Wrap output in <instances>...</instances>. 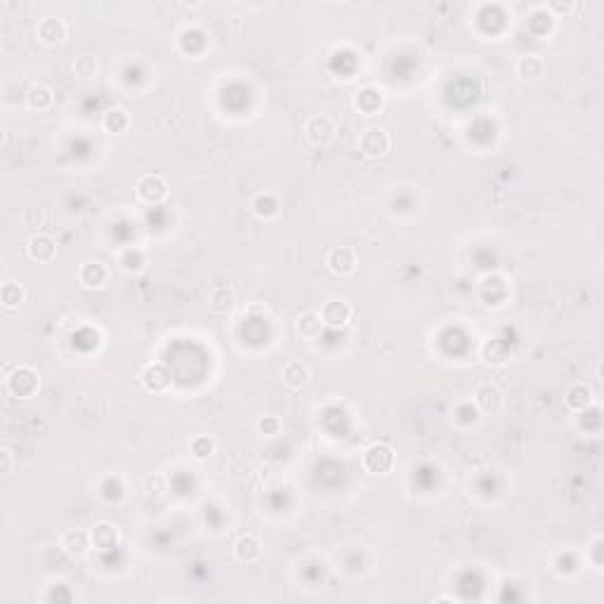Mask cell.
<instances>
[{
  "mask_svg": "<svg viewBox=\"0 0 604 604\" xmlns=\"http://www.w3.org/2000/svg\"><path fill=\"white\" fill-rule=\"evenodd\" d=\"M394 465V451L387 441H376L366 448L364 453V468L368 473H376V475H385L390 473Z\"/></svg>",
  "mask_w": 604,
  "mask_h": 604,
  "instance_id": "1",
  "label": "cell"
},
{
  "mask_svg": "<svg viewBox=\"0 0 604 604\" xmlns=\"http://www.w3.org/2000/svg\"><path fill=\"white\" fill-rule=\"evenodd\" d=\"M8 385L15 396H19V399H31V396L38 392L40 381H38V373L33 371L31 366H19L12 376H10Z\"/></svg>",
  "mask_w": 604,
  "mask_h": 604,
  "instance_id": "2",
  "label": "cell"
},
{
  "mask_svg": "<svg viewBox=\"0 0 604 604\" xmlns=\"http://www.w3.org/2000/svg\"><path fill=\"white\" fill-rule=\"evenodd\" d=\"M359 149L368 158H381L390 152V135L381 128L366 130L359 140Z\"/></svg>",
  "mask_w": 604,
  "mask_h": 604,
  "instance_id": "3",
  "label": "cell"
},
{
  "mask_svg": "<svg viewBox=\"0 0 604 604\" xmlns=\"http://www.w3.org/2000/svg\"><path fill=\"white\" fill-rule=\"evenodd\" d=\"M326 267L338 276H347L356 269V253L347 246H338L326 257Z\"/></svg>",
  "mask_w": 604,
  "mask_h": 604,
  "instance_id": "4",
  "label": "cell"
},
{
  "mask_svg": "<svg viewBox=\"0 0 604 604\" xmlns=\"http://www.w3.org/2000/svg\"><path fill=\"white\" fill-rule=\"evenodd\" d=\"M168 194V184L161 175H145L137 182V196L145 203H161Z\"/></svg>",
  "mask_w": 604,
  "mask_h": 604,
  "instance_id": "5",
  "label": "cell"
},
{
  "mask_svg": "<svg viewBox=\"0 0 604 604\" xmlns=\"http://www.w3.org/2000/svg\"><path fill=\"white\" fill-rule=\"evenodd\" d=\"M319 314L326 326H331V329H342V326H347L349 319H352V307L345 300H331L324 304V309H321Z\"/></svg>",
  "mask_w": 604,
  "mask_h": 604,
  "instance_id": "6",
  "label": "cell"
},
{
  "mask_svg": "<svg viewBox=\"0 0 604 604\" xmlns=\"http://www.w3.org/2000/svg\"><path fill=\"white\" fill-rule=\"evenodd\" d=\"M307 137L314 142V145H329V142L336 137V123L329 116H314L307 120Z\"/></svg>",
  "mask_w": 604,
  "mask_h": 604,
  "instance_id": "7",
  "label": "cell"
},
{
  "mask_svg": "<svg viewBox=\"0 0 604 604\" xmlns=\"http://www.w3.org/2000/svg\"><path fill=\"white\" fill-rule=\"evenodd\" d=\"M142 385L149 392H165L170 387V371L163 364H149L142 371Z\"/></svg>",
  "mask_w": 604,
  "mask_h": 604,
  "instance_id": "8",
  "label": "cell"
},
{
  "mask_svg": "<svg viewBox=\"0 0 604 604\" xmlns=\"http://www.w3.org/2000/svg\"><path fill=\"white\" fill-rule=\"evenodd\" d=\"M55 253H57V246L48 234H36V237H31V241H28V257H31V260L48 262L55 257Z\"/></svg>",
  "mask_w": 604,
  "mask_h": 604,
  "instance_id": "9",
  "label": "cell"
},
{
  "mask_svg": "<svg viewBox=\"0 0 604 604\" xmlns=\"http://www.w3.org/2000/svg\"><path fill=\"white\" fill-rule=\"evenodd\" d=\"M92 543L90 533L88 531H80V529H71V531H66L64 536H62V548H64V552H68V555L73 557H80L85 555Z\"/></svg>",
  "mask_w": 604,
  "mask_h": 604,
  "instance_id": "10",
  "label": "cell"
},
{
  "mask_svg": "<svg viewBox=\"0 0 604 604\" xmlns=\"http://www.w3.org/2000/svg\"><path fill=\"white\" fill-rule=\"evenodd\" d=\"M90 538H92V543H95V548L111 550V548H116V543H118V529L113 524H109V522H100L97 527H92Z\"/></svg>",
  "mask_w": 604,
  "mask_h": 604,
  "instance_id": "11",
  "label": "cell"
},
{
  "mask_svg": "<svg viewBox=\"0 0 604 604\" xmlns=\"http://www.w3.org/2000/svg\"><path fill=\"white\" fill-rule=\"evenodd\" d=\"M38 38L48 45H57L66 38V26L60 19H55V17H48V19H43L38 24Z\"/></svg>",
  "mask_w": 604,
  "mask_h": 604,
  "instance_id": "12",
  "label": "cell"
},
{
  "mask_svg": "<svg viewBox=\"0 0 604 604\" xmlns=\"http://www.w3.org/2000/svg\"><path fill=\"white\" fill-rule=\"evenodd\" d=\"M107 267L102 262H85L80 267V281H83L88 289H102L107 284Z\"/></svg>",
  "mask_w": 604,
  "mask_h": 604,
  "instance_id": "13",
  "label": "cell"
},
{
  "mask_svg": "<svg viewBox=\"0 0 604 604\" xmlns=\"http://www.w3.org/2000/svg\"><path fill=\"white\" fill-rule=\"evenodd\" d=\"M208 302H210L212 312L227 314V312H232V309H234V302H237V298H234V291L229 289V286H217V289L210 291Z\"/></svg>",
  "mask_w": 604,
  "mask_h": 604,
  "instance_id": "14",
  "label": "cell"
},
{
  "mask_svg": "<svg viewBox=\"0 0 604 604\" xmlns=\"http://www.w3.org/2000/svg\"><path fill=\"white\" fill-rule=\"evenodd\" d=\"M475 399L477 404H479V408H484V411H496V408L503 404V394H500V390L491 383H482L475 392Z\"/></svg>",
  "mask_w": 604,
  "mask_h": 604,
  "instance_id": "15",
  "label": "cell"
},
{
  "mask_svg": "<svg viewBox=\"0 0 604 604\" xmlns=\"http://www.w3.org/2000/svg\"><path fill=\"white\" fill-rule=\"evenodd\" d=\"M234 555H237L241 562H255L257 557L262 555L260 540L253 536V533H246V536H241L237 540V545H234Z\"/></svg>",
  "mask_w": 604,
  "mask_h": 604,
  "instance_id": "16",
  "label": "cell"
},
{
  "mask_svg": "<svg viewBox=\"0 0 604 604\" xmlns=\"http://www.w3.org/2000/svg\"><path fill=\"white\" fill-rule=\"evenodd\" d=\"M543 71H545V62L540 60L538 55H527V57H522V60L517 62V73H520L522 78H527V80L540 78V76H543Z\"/></svg>",
  "mask_w": 604,
  "mask_h": 604,
  "instance_id": "17",
  "label": "cell"
},
{
  "mask_svg": "<svg viewBox=\"0 0 604 604\" xmlns=\"http://www.w3.org/2000/svg\"><path fill=\"white\" fill-rule=\"evenodd\" d=\"M565 401H567V408H571V411H585L592 401V394L585 385L578 383V385H571V387L567 390Z\"/></svg>",
  "mask_w": 604,
  "mask_h": 604,
  "instance_id": "18",
  "label": "cell"
},
{
  "mask_svg": "<svg viewBox=\"0 0 604 604\" xmlns=\"http://www.w3.org/2000/svg\"><path fill=\"white\" fill-rule=\"evenodd\" d=\"M309 373L307 368L302 366V361H289L284 366V383L289 385L291 390H300L304 383H307Z\"/></svg>",
  "mask_w": 604,
  "mask_h": 604,
  "instance_id": "19",
  "label": "cell"
},
{
  "mask_svg": "<svg viewBox=\"0 0 604 604\" xmlns=\"http://www.w3.org/2000/svg\"><path fill=\"white\" fill-rule=\"evenodd\" d=\"M26 102H28V107H31V109L43 111V109H48L50 104H53V90H50L48 85H43V83L31 85V90H28V95H26Z\"/></svg>",
  "mask_w": 604,
  "mask_h": 604,
  "instance_id": "20",
  "label": "cell"
},
{
  "mask_svg": "<svg viewBox=\"0 0 604 604\" xmlns=\"http://www.w3.org/2000/svg\"><path fill=\"white\" fill-rule=\"evenodd\" d=\"M130 125V118H128V111L125 109H109V111L104 113V128L109 132H116V135H120V132H125Z\"/></svg>",
  "mask_w": 604,
  "mask_h": 604,
  "instance_id": "21",
  "label": "cell"
},
{
  "mask_svg": "<svg viewBox=\"0 0 604 604\" xmlns=\"http://www.w3.org/2000/svg\"><path fill=\"white\" fill-rule=\"evenodd\" d=\"M321 329H324V321H321V314H304L300 319V324H298V331H300L302 338H307V340H316V338L321 336Z\"/></svg>",
  "mask_w": 604,
  "mask_h": 604,
  "instance_id": "22",
  "label": "cell"
},
{
  "mask_svg": "<svg viewBox=\"0 0 604 604\" xmlns=\"http://www.w3.org/2000/svg\"><path fill=\"white\" fill-rule=\"evenodd\" d=\"M356 107L361 109L364 113H376L378 109L383 107V92L373 90V88H366L356 95Z\"/></svg>",
  "mask_w": 604,
  "mask_h": 604,
  "instance_id": "23",
  "label": "cell"
},
{
  "mask_svg": "<svg viewBox=\"0 0 604 604\" xmlns=\"http://www.w3.org/2000/svg\"><path fill=\"white\" fill-rule=\"evenodd\" d=\"M253 212H255L257 217H274L276 212H279V203H276V199L272 196V194H257L255 199H253Z\"/></svg>",
  "mask_w": 604,
  "mask_h": 604,
  "instance_id": "24",
  "label": "cell"
},
{
  "mask_svg": "<svg viewBox=\"0 0 604 604\" xmlns=\"http://www.w3.org/2000/svg\"><path fill=\"white\" fill-rule=\"evenodd\" d=\"M0 298H3L5 307H17L21 300H24V289L19 284H5L3 291H0Z\"/></svg>",
  "mask_w": 604,
  "mask_h": 604,
  "instance_id": "25",
  "label": "cell"
},
{
  "mask_svg": "<svg viewBox=\"0 0 604 604\" xmlns=\"http://www.w3.org/2000/svg\"><path fill=\"white\" fill-rule=\"evenodd\" d=\"M484 359L493 361V364H503V361H508V349H505L503 342L491 340L484 345Z\"/></svg>",
  "mask_w": 604,
  "mask_h": 604,
  "instance_id": "26",
  "label": "cell"
},
{
  "mask_svg": "<svg viewBox=\"0 0 604 604\" xmlns=\"http://www.w3.org/2000/svg\"><path fill=\"white\" fill-rule=\"evenodd\" d=\"M212 451H215V441H212L210 437H196V439L192 441V453H194V458L205 460Z\"/></svg>",
  "mask_w": 604,
  "mask_h": 604,
  "instance_id": "27",
  "label": "cell"
},
{
  "mask_svg": "<svg viewBox=\"0 0 604 604\" xmlns=\"http://www.w3.org/2000/svg\"><path fill=\"white\" fill-rule=\"evenodd\" d=\"M73 71H76V76H80V78H90V76H95V71H97V62H95V57H90V55L78 57V60L73 62Z\"/></svg>",
  "mask_w": 604,
  "mask_h": 604,
  "instance_id": "28",
  "label": "cell"
},
{
  "mask_svg": "<svg viewBox=\"0 0 604 604\" xmlns=\"http://www.w3.org/2000/svg\"><path fill=\"white\" fill-rule=\"evenodd\" d=\"M257 428H260V432H262V434L274 437V434H279L281 423H279V418H276V416H264L262 421L257 423Z\"/></svg>",
  "mask_w": 604,
  "mask_h": 604,
  "instance_id": "29",
  "label": "cell"
},
{
  "mask_svg": "<svg viewBox=\"0 0 604 604\" xmlns=\"http://www.w3.org/2000/svg\"><path fill=\"white\" fill-rule=\"evenodd\" d=\"M142 264H145V255H142L140 250H128L123 255V267L125 269H142Z\"/></svg>",
  "mask_w": 604,
  "mask_h": 604,
  "instance_id": "30",
  "label": "cell"
},
{
  "mask_svg": "<svg viewBox=\"0 0 604 604\" xmlns=\"http://www.w3.org/2000/svg\"><path fill=\"white\" fill-rule=\"evenodd\" d=\"M0 456H3V468H0V470H3V473L8 475L10 473V463H12V458H10V451H8V448H3V453H0Z\"/></svg>",
  "mask_w": 604,
  "mask_h": 604,
  "instance_id": "31",
  "label": "cell"
}]
</instances>
